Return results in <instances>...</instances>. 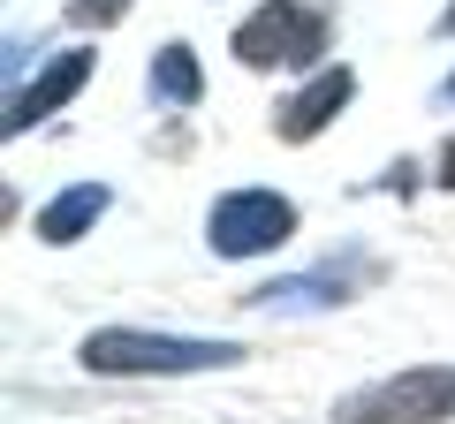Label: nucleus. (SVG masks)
Segmentation results:
<instances>
[{
	"label": "nucleus",
	"mask_w": 455,
	"mask_h": 424,
	"mask_svg": "<svg viewBox=\"0 0 455 424\" xmlns=\"http://www.w3.org/2000/svg\"><path fill=\"white\" fill-rule=\"evenodd\" d=\"M92 68H99V53H92V46H76V53H53V61L38 68L31 83H23V91L8 98V137H23V130H38L46 114H61L68 98H76L84 83H92Z\"/></svg>",
	"instance_id": "39448f33"
},
{
	"label": "nucleus",
	"mask_w": 455,
	"mask_h": 424,
	"mask_svg": "<svg viewBox=\"0 0 455 424\" xmlns=\"http://www.w3.org/2000/svg\"><path fill=\"white\" fill-rule=\"evenodd\" d=\"M130 16V0H68V23L76 31H107V23Z\"/></svg>",
	"instance_id": "9d476101"
},
{
	"label": "nucleus",
	"mask_w": 455,
	"mask_h": 424,
	"mask_svg": "<svg viewBox=\"0 0 455 424\" xmlns=\"http://www.w3.org/2000/svg\"><path fill=\"white\" fill-rule=\"evenodd\" d=\"M440 98H448V106H455V76H448V83H440Z\"/></svg>",
	"instance_id": "ddd939ff"
},
{
	"label": "nucleus",
	"mask_w": 455,
	"mask_h": 424,
	"mask_svg": "<svg viewBox=\"0 0 455 424\" xmlns=\"http://www.w3.org/2000/svg\"><path fill=\"white\" fill-rule=\"evenodd\" d=\"M84 372L99 379H182V372H235L243 342L220 334H145V326H99L76 349Z\"/></svg>",
	"instance_id": "f257e3e1"
},
{
	"label": "nucleus",
	"mask_w": 455,
	"mask_h": 424,
	"mask_svg": "<svg viewBox=\"0 0 455 424\" xmlns=\"http://www.w3.org/2000/svg\"><path fill=\"white\" fill-rule=\"evenodd\" d=\"M289 235H296V205L281 190H228V197H212V212H205L212 258H266V250H281Z\"/></svg>",
	"instance_id": "20e7f679"
},
{
	"label": "nucleus",
	"mask_w": 455,
	"mask_h": 424,
	"mask_svg": "<svg viewBox=\"0 0 455 424\" xmlns=\"http://www.w3.org/2000/svg\"><path fill=\"white\" fill-rule=\"evenodd\" d=\"M349 98H357V68H341V61L319 68V76L274 114V137H281V145H311L319 130H334V122L349 114Z\"/></svg>",
	"instance_id": "423d86ee"
},
{
	"label": "nucleus",
	"mask_w": 455,
	"mask_h": 424,
	"mask_svg": "<svg viewBox=\"0 0 455 424\" xmlns=\"http://www.w3.org/2000/svg\"><path fill=\"white\" fill-rule=\"evenodd\" d=\"M326 16L319 8H304V0H266V8H251L243 23H235V38H228V53L243 68H319L326 61Z\"/></svg>",
	"instance_id": "7ed1b4c3"
},
{
	"label": "nucleus",
	"mask_w": 455,
	"mask_h": 424,
	"mask_svg": "<svg viewBox=\"0 0 455 424\" xmlns=\"http://www.w3.org/2000/svg\"><path fill=\"white\" fill-rule=\"evenodd\" d=\"M243 303L251 310H341V303H349V280H341V273H289V280L251 288Z\"/></svg>",
	"instance_id": "6e6552de"
},
{
	"label": "nucleus",
	"mask_w": 455,
	"mask_h": 424,
	"mask_svg": "<svg viewBox=\"0 0 455 424\" xmlns=\"http://www.w3.org/2000/svg\"><path fill=\"white\" fill-rule=\"evenodd\" d=\"M145 83H152V98H160V106H197V98H205V68H197V53L182 46V38H167V46L152 53Z\"/></svg>",
	"instance_id": "1a4fd4ad"
},
{
	"label": "nucleus",
	"mask_w": 455,
	"mask_h": 424,
	"mask_svg": "<svg viewBox=\"0 0 455 424\" xmlns=\"http://www.w3.org/2000/svg\"><path fill=\"white\" fill-rule=\"evenodd\" d=\"M433 31H440V38H455V0L440 8V23H433Z\"/></svg>",
	"instance_id": "f8f14e48"
},
{
	"label": "nucleus",
	"mask_w": 455,
	"mask_h": 424,
	"mask_svg": "<svg viewBox=\"0 0 455 424\" xmlns=\"http://www.w3.org/2000/svg\"><path fill=\"white\" fill-rule=\"evenodd\" d=\"M433 182H440V190H455V137H448V152H440V175Z\"/></svg>",
	"instance_id": "9b49d317"
},
{
	"label": "nucleus",
	"mask_w": 455,
	"mask_h": 424,
	"mask_svg": "<svg viewBox=\"0 0 455 424\" xmlns=\"http://www.w3.org/2000/svg\"><path fill=\"white\" fill-rule=\"evenodd\" d=\"M341 424H448L455 417V364H410L334 402Z\"/></svg>",
	"instance_id": "f03ea898"
},
{
	"label": "nucleus",
	"mask_w": 455,
	"mask_h": 424,
	"mask_svg": "<svg viewBox=\"0 0 455 424\" xmlns=\"http://www.w3.org/2000/svg\"><path fill=\"white\" fill-rule=\"evenodd\" d=\"M107 205H114V190L107 182H68L61 197H53L46 212H38V243L46 250H68V243H84V235L107 220Z\"/></svg>",
	"instance_id": "0eeeda50"
}]
</instances>
